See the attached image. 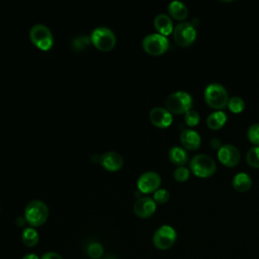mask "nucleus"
<instances>
[{
	"mask_svg": "<svg viewBox=\"0 0 259 259\" xmlns=\"http://www.w3.org/2000/svg\"><path fill=\"white\" fill-rule=\"evenodd\" d=\"M166 108L175 114L185 113L193 105L192 96L185 91H176L171 93L166 99Z\"/></svg>",
	"mask_w": 259,
	"mask_h": 259,
	"instance_id": "nucleus-4",
	"label": "nucleus"
},
{
	"mask_svg": "<svg viewBox=\"0 0 259 259\" xmlns=\"http://www.w3.org/2000/svg\"><path fill=\"white\" fill-rule=\"evenodd\" d=\"M180 142L185 150L194 151L199 148L201 139L196 131L191 128H184L180 133Z\"/></svg>",
	"mask_w": 259,
	"mask_h": 259,
	"instance_id": "nucleus-14",
	"label": "nucleus"
},
{
	"mask_svg": "<svg viewBox=\"0 0 259 259\" xmlns=\"http://www.w3.org/2000/svg\"><path fill=\"white\" fill-rule=\"evenodd\" d=\"M48 214V205L39 199H33L29 201L24 208V218L26 222L32 227H38L42 225L47 221Z\"/></svg>",
	"mask_w": 259,
	"mask_h": 259,
	"instance_id": "nucleus-2",
	"label": "nucleus"
},
{
	"mask_svg": "<svg viewBox=\"0 0 259 259\" xmlns=\"http://www.w3.org/2000/svg\"><path fill=\"white\" fill-rule=\"evenodd\" d=\"M247 137L252 144L259 146V123H253L249 126Z\"/></svg>",
	"mask_w": 259,
	"mask_h": 259,
	"instance_id": "nucleus-27",
	"label": "nucleus"
},
{
	"mask_svg": "<svg viewBox=\"0 0 259 259\" xmlns=\"http://www.w3.org/2000/svg\"><path fill=\"white\" fill-rule=\"evenodd\" d=\"M143 49L153 56H159L164 54L169 48V40L166 36L160 33L147 34L142 40Z\"/></svg>",
	"mask_w": 259,
	"mask_h": 259,
	"instance_id": "nucleus-6",
	"label": "nucleus"
},
{
	"mask_svg": "<svg viewBox=\"0 0 259 259\" xmlns=\"http://www.w3.org/2000/svg\"><path fill=\"white\" fill-rule=\"evenodd\" d=\"M203 96L207 105L213 109L221 110L228 105V92L226 88L219 83H211L207 85L204 89Z\"/></svg>",
	"mask_w": 259,
	"mask_h": 259,
	"instance_id": "nucleus-1",
	"label": "nucleus"
},
{
	"mask_svg": "<svg viewBox=\"0 0 259 259\" xmlns=\"http://www.w3.org/2000/svg\"><path fill=\"white\" fill-rule=\"evenodd\" d=\"M246 161L249 166L259 168V146L252 147L246 154Z\"/></svg>",
	"mask_w": 259,
	"mask_h": 259,
	"instance_id": "nucleus-22",
	"label": "nucleus"
},
{
	"mask_svg": "<svg viewBox=\"0 0 259 259\" xmlns=\"http://www.w3.org/2000/svg\"><path fill=\"white\" fill-rule=\"evenodd\" d=\"M154 25L155 28L158 30V32L164 36L170 34L173 32V22L169 15L165 13H159L155 16L154 19Z\"/></svg>",
	"mask_w": 259,
	"mask_h": 259,
	"instance_id": "nucleus-16",
	"label": "nucleus"
},
{
	"mask_svg": "<svg viewBox=\"0 0 259 259\" xmlns=\"http://www.w3.org/2000/svg\"><path fill=\"white\" fill-rule=\"evenodd\" d=\"M90 40L98 50L109 51L114 47L116 37L110 28L106 26H97L91 32Z\"/></svg>",
	"mask_w": 259,
	"mask_h": 259,
	"instance_id": "nucleus-5",
	"label": "nucleus"
},
{
	"mask_svg": "<svg viewBox=\"0 0 259 259\" xmlns=\"http://www.w3.org/2000/svg\"><path fill=\"white\" fill-rule=\"evenodd\" d=\"M168 157L170 161L177 166H184L189 160L186 150L179 146H172L169 149Z\"/></svg>",
	"mask_w": 259,
	"mask_h": 259,
	"instance_id": "nucleus-17",
	"label": "nucleus"
},
{
	"mask_svg": "<svg viewBox=\"0 0 259 259\" xmlns=\"http://www.w3.org/2000/svg\"><path fill=\"white\" fill-rule=\"evenodd\" d=\"M88 255L93 259H98L103 255V247L98 242H92L87 247Z\"/></svg>",
	"mask_w": 259,
	"mask_h": 259,
	"instance_id": "nucleus-24",
	"label": "nucleus"
},
{
	"mask_svg": "<svg viewBox=\"0 0 259 259\" xmlns=\"http://www.w3.org/2000/svg\"><path fill=\"white\" fill-rule=\"evenodd\" d=\"M219 161L227 167H235L241 160V154L237 147L233 145H222L218 151Z\"/></svg>",
	"mask_w": 259,
	"mask_h": 259,
	"instance_id": "nucleus-11",
	"label": "nucleus"
},
{
	"mask_svg": "<svg viewBox=\"0 0 259 259\" xmlns=\"http://www.w3.org/2000/svg\"><path fill=\"white\" fill-rule=\"evenodd\" d=\"M25 222H26L25 218L23 219L22 217H18V218L16 219V225H17L18 227H22V226L25 224Z\"/></svg>",
	"mask_w": 259,
	"mask_h": 259,
	"instance_id": "nucleus-31",
	"label": "nucleus"
},
{
	"mask_svg": "<svg viewBox=\"0 0 259 259\" xmlns=\"http://www.w3.org/2000/svg\"><path fill=\"white\" fill-rule=\"evenodd\" d=\"M227 114L222 110H217L211 112L206 118V125L213 131L220 130L224 126L227 121Z\"/></svg>",
	"mask_w": 259,
	"mask_h": 259,
	"instance_id": "nucleus-19",
	"label": "nucleus"
},
{
	"mask_svg": "<svg viewBox=\"0 0 259 259\" xmlns=\"http://www.w3.org/2000/svg\"><path fill=\"white\" fill-rule=\"evenodd\" d=\"M176 231L169 225L159 227L153 236V243L159 250H167L171 248L176 241Z\"/></svg>",
	"mask_w": 259,
	"mask_h": 259,
	"instance_id": "nucleus-8",
	"label": "nucleus"
},
{
	"mask_svg": "<svg viewBox=\"0 0 259 259\" xmlns=\"http://www.w3.org/2000/svg\"><path fill=\"white\" fill-rule=\"evenodd\" d=\"M21 259H38L37 255L36 254H33V253H29V254H26L24 255Z\"/></svg>",
	"mask_w": 259,
	"mask_h": 259,
	"instance_id": "nucleus-32",
	"label": "nucleus"
},
{
	"mask_svg": "<svg viewBox=\"0 0 259 259\" xmlns=\"http://www.w3.org/2000/svg\"><path fill=\"white\" fill-rule=\"evenodd\" d=\"M29 37L37 48L44 51L49 50L54 42L50 28L41 23H36L31 26L29 30Z\"/></svg>",
	"mask_w": 259,
	"mask_h": 259,
	"instance_id": "nucleus-7",
	"label": "nucleus"
},
{
	"mask_svg": "<svg viewBox=\"0 0 259 259\" xmlns=\"http://www.w3.org/2000/svg\"><path fill=\"white\" fill-rule=\"evenodd\" d=\"M105 259H116L114 256H107Z\"/></svg>",
	"mask_w": 259,
	"mask_h": 259,
	"instance_id": "nucleus-33",
	"label": "nucleus"
},
{
	"mask_svg": "<svg viewBox=\"0 0 259 259\" xmlns=\"http://www.w3.org/2000/svg\"><path fill=\"white\" fill-rule=\"evenodd\" d=\"M189 168L195 176L207 178L215 172L217 164L210 156L206 154H197L190 160Z\"/></svg>",
	"mask_w": 259,
	"mask_h": 259,
	"instance_id": "nucleus-3",
	"label": "nucleus"
},
{
	"mask_svg": "<svg viewBox=\"0 0 259 259\" xmlns=\"http://www.w3.org/2000/svg\"><path fill=\"white\" fill-rule=\"evenodd\" d=\"M232 184H233V187L237 191L244 192V191H247V190H249L251 188V186H252V179H251V177L247 173L240 172V173H238V174H236L234 176Z\"/></svg>",
	"mask_w": 259,
	"mask_h": 259,
	"instance_id": "nucleus-20",
	"label": "nucleus"
},
{
	"mask_svg": "<svg viewBox=\"0 0 259 259\" xmlns=\"http://www.w3.org/2000/svg\"><path fill=\"white\" fill-rule=\"evenodd\" d=\"M173 176L176 181H179V182L186 181L190 176V170L185 166H178L174 170Z\"/></svg>",
	"mask_w": 259,
	"mask_h": 259,
	"instance_id": "nucleus-26",
	"label": "nucleus"
},
{
	"mask_svg": "<svg viewBox=\"0 0 259 259\" xmlns=\"http://www.w3.org/2000/svg\"><path fill=\"white\" fill-rule=\"evenodd\" d=\"M173 38L178 46L188 47L196 38V29L190 22H180L173 29Z\"/></svg>",
	"mask_w": 259,
	"mask_h": 259,
	"instance_id": "nucleus-9",
	"label": "nucleus"
},
{
	"mask_svg": "<svg viewBox=\"0 0 259 259\" xmlns=\"http://www.w3.org/2000/svg\"><path fill=\"white\" fill-rule=\"evenodd\" d=\"M228 108L234 113H240L245 108V101L239 96H233L229 98Z\"/></svg>",
	"mask_w": 259,
	"mask_h": 259,
	"instance_id": "nucleus-23",
	"label": "nucleus"
},
{
	"mask_svg": "<svg viewBox=\"0 0 259 259\" xmlns=\"http://www.w3.org/2000/svg\"><path fill=\"white\" fill-rule=\"evenodd\" d=\"M134 212L143 219L151 217L156 210V202L149 196H142L134 203Z\"/></svg>",
	"mask_w": 259,
	"mask_h": 259,
	"instance_id": "nucleus-12",
	"label": "nucleus"
},
{
	"mask_svg": "<svg viewBox=\"0 0 259 259\" xmlns=\"http://www.w3.org/2000/svg\"><path fill=\"white\" fill-rule=\"evenodd\" d=\"M184 120H185V123L189 126H195L199 123V120H200V115L197 111L195 110H188L184 113Z\"/></svg>",
	"mask_w": 259,
	"mask_h": 259,
	"instance_id": "nucleus-25",
	"label": "nucleus"
},
{
	"mask_svg": "<svg viewBox=\"0 0 259 259\" xmlns=\"http://www.w3.org/2000/svg\"><path fill=\"white\" fill-rule=\"evenodd\" d=\"M150 120L158 127H167L172 123L171 112L164 107H153L149 112Z\"/></svg>",
	"mask_w": 259,
	"mask_h": 259,
	"instance_id": "nucleus-13",
	"label": "nucleus"
},
{
	"mask_svg": "<svg viewBox=\"0 0 259 259\" xmlns=\"http://www.w3.org/2000/svg\"><path fill=\"white\" fill-rule=\"evenodd\" d=\"M40 259H63V257L56 252H47L41 256Z\"/></svg>",
	"mask_w": 259,
	"mask_h": 259,
	"instance_id": "nucleus-29",
	"label": "nucleus"
},
{
	"mask_svg": "<svg viewBox=\"0 0 259 259\" xmlns=\"http://www.w3.org/2000/svg\"><path fill=\"white\" fill-rule=\"evenodd\" d=\"M210 145H211L212 148H219V149H220V148L222 147L221 141L218 140V139H212V140L210 141Z\"/></svg>",
	"mask_w": 259,
	"mask_h": 259,
	"instance_id": "nucleus-30",
	"label": "nucleus"
},
{
	"mask_svg": "<svg viewBox=\"0 0 259 259\" xmlns=\"http://www.w3.org/2000/svg\"><path fill=\"white\" fill-rule=\"evenodd\" d=\"M168 12L170 16L177 20H183L188 15L187 6L178 0H173L168 4Z\"/></svg>",
	"mask_w": 259,
	"mask_h": 259,
	"instance_id": "nucleus-18",
	"label": "nucleus"
},
{
	"mask_svg": "<svg viewBox=\"0 0 259 259\" xmlns=\"http://www.w3.org/2000/svg\"><path fill=\"white\" fill-rule=\"evenodd\" d=\"M170 197V193L167 189L165 188H158L155 192H154V196H153V199L156 203H165L168 201Z\"/></svg>",
	"mask_w": 259,
	"mask_h": 259,
	"instance_id": "nucleus-28",
	"label": "nucleus"
},
{
	"mask_svg": "<svg viewBox=\"0 0 259 259\" xmlns=\"http://www.w3.org/2000/svg\"><path fill=\"white\" fill-rule=\"evenodd\" d=\"M99 162L106 170L116 171L122 166L123 159L119 153L114 151H108L101 155Z\"/></svg>",
	"mask_w": 259,
	"mask_h": 259,
	"instance_id": "nucleus-15",
	"label": "nucleus"
},
{
	"mask_svg": "<svg viewBox=\"0 0 259 259\" xmlns=\"http://www.w3.org/2000/svg\"><path fill=\"white\" fill-rule=\"evenodd\" d=\"M38 233L33 228H25L21 234V240L26 247H33L38 243Z\"/></svg>",
	"mask_w": 259,
	"mask_h": 259,
	"instance_id": "nucleus-21",
	"label": "nucleus"
},
{
	"mask_svg": "<svg viewBox=\"0 0 259 259\" xmlns=\"http://www.w3.org/2000/svg\"><path fill=\"white\" fill-rule=\"evenodd\" d=\"M161 184V177L155 171H146L142 173L138 180L137 185L141 192L150 193L155 192Z\"/></svg>",
	"mask_w": 259,
	"mask_h": 259,
	"instance_id": "nucleus-10",
	"label": "nucleus"
}]
</instances>
